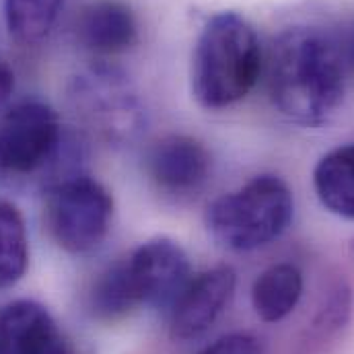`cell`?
<instances>
[{
  "instance_id": "cell-1",
  "label": "cell",
  "mask_w": 354,
  "mask_h": 354,
  "mask_svg": "<svg viewBox=\"0 0 354 354\" xmlns=\"http://www.w3.org/2000/svg\"><path fill=\"white\" fill-rule=\"evenodd\" d=\"M274 107L303 126L328 122L344 101L346 73L338 44L315 27L282 31L268 54Z\"/></svg>"
},
{
  "instance_id": "cell-2",
  "label": "cell",
  "mask_w": 354,
  "mask_h": 354,
  "mask_svg": "<svg viewBox=\"0 0 354 354\" xmlns=\"http://www.w3.org/2000/svg\"><path fill=\"white\" fill-rule=\"evenodd\" d=\"M262 73L254 27L237 12H218L198 35L192 56V95L206 109L241 101Z\"/></svg>"
},
{
  "instance_id": "cell-3",
  "label": "cell",
  "mask_w": 354,
  "mask_h": 354,
  "mask_svg": "<svg viewBox=\"0 0 354 354\" xmlns=\"http://www.w3.org/2000/svg\"><path fill=\"white\" fill-rule=\"evenodd\" d=\"M292 194L278 176H256L206 208L208 233L227 250L252 252L278 239L292 221Z\"/></svg>"
},
{
  "instance_id": "cell-4",
  "label": "cell",
  "mask_w": 354,
  "mask_h": 354,
  "mask_svg": "<svg viewBox=\"0 0 354 354\" xmlns=\"http://www.w3.org/2000/svg\"><path fill=\"white\" fill-rule=\"evenodd\" d=\"M113 198L97 179L68 176L54 181L46 196V225L68 254L97 250L109 233Z\"/></svg>"
},
{
  "instance_id": "cell-5",
  "label": "cell",
  "mask_w": 354,
  "mask_h": 354,
  "mask_svg": "<svg viewBox=\"0 0 354 354\" xmlns=\"http://www.w3.org/2000/svg\"><path fill=\"white\" fill-rule=\"evenodd\" d=\"M62 126L56 111L25 101L0 115V181L12 183L44 174L60 155Z\"/></svg>"
},
{
  "instance_id": "cell-6",
  "label": "cell",
  "mask_w": 354,
  "mask_h": 354,
  "mask_svg": "<svg viewBox=\"0 0 354 354\" xmlns=\"http://www.w3.org/2000/svg\"><path fill=\"white\" fill-rule=\"evenodd\" d=\"M79 118L109 145H130L147 124L145 107L130 81L113 68H95L71 93Z\"/></svg>"
},
{
  "instance_id": "cell-7",
  "label": "cell",
  "mask_w": 354,
  "mask_h": 354,
  "mask_svg": "<svg viewBox=\"0 0 354 354\" xmlns=\"http://www.w3.org/2000/svg\"><path fill=\"white\" fill-rule=\"evenodd\" d=\"M124 264L138 305L174 307L192 280L185 252L167 237L142 243Z\"/></svg>"
},
{
  "instance_id": "cell-8",
  "label": "cell",
  "mask_w": 354,
  "mask_h": 354,
  "mask_svg": "<svg viewBox=\"0 0 354 354\" xmlns=\"http://www.w3.org/2000/svg\"><path fill=\"white\" fill-rule=\"evenodd\" d=\"M235 282L237 276L229 266H216L192 278L171 307V338L187 342L204 336L227 309Z\"/></svg>"
},
{
  "instance_id": "cell-9",
  "label": "cell",
  "mask_w": 354,
  "mask_h": 354,
  "mask_svg": "<svg viewBox=\"0 0 354 354\" xmlns=\"http://www.w3.org/2000/svg\"><path fill=\"white\" fill-rule=\"evenodd\" d=\"M210 153L185 134H169L151 145L145 157L149 179L165 194L185 196L198 192L210 176Z\"/></svg>"
},
{
  "instance_id": "cell-10",
  "label": "cell",
  "mask_w": 354,
  "mask_h": 354,
  "mask_svg": "<svg viewBox=\"0 0 354 354\" xmlns=\"http://www.w3.org/2000/svg\"><path fill=\"white\" fill-rule=\"evenodd\" d=\"M0 354H75L50 311L35 301L0 309Z\"/></svg>"
},
{
  "instance_id": "cell-11",
  "label": "cell",
  "mask_w": 354,
  "mask_h": 354,
  "mask_svg": "<svg viewBox=\"0 0 354 354\" xmlns=\"http://www.w3.org/2000/svg\"><path fill=\"white\" fill-rule=\"evenodd\" d=\"M79 44L99 56L126 52L138 39V25L132 8L120 0H97L87 4L77 19Z\"/></svg>"
},
{
  "instance_id": "cell-12",
  "label": "cell",
  "mask_w": 354,
  "mask_h": 354,
  "mask_svg": "<svg viewBox=\"0 0 354 354\" xmlns=\"http://www.w3.org/2000/svg\"><path fill=\"white\" fill-rule=\"evenodd\" d=\"M313 187L330 212L354 221V145L338 147L319 159Z\"/></svg>"
},
{
  "instance_id": "cell-13",
  "label": "cell",
  "mask_w": 354,
  "mask_h": 354,
  "mask_svg": "<svg viewBox=\"0 0 354 354\" xmlns=\"http://www.w3.org/2000/svg\"><path fill=\"white\" fill-rule=\"evenodd\" d=\"M303 295V274L292 264H274L264 270L252 288V303L260 319L282 322L295 311Z\"/></svg>"
},
{
  "instance_id": "cell-14",
  "label": "cell",
  "mask_w": 354,
  "mask_h": 354,
  "mask_svg": "<svg viewBox=\"0 0 354 354\" xmlns=\"http://www.w3.org/2000/svg\"><path fill=\"white\" fill-rule=\"evenodd\" d=\"M29 262L27 231L21 212L0 200V290L17 284Z\"/></svg>"
},
{
  "instance_id": "cell-15",
  "label": "cell",
  "mask_w": 354,
  "mask_h": 354,
  "mask_svg": "<svg viewBox=\"0 0 354 354\" xmlns=\"http://www.w3.org/2000/svg\"><path fill=\"white\" fill-rule=\"evenodd\" d=\"M62 0H4L10 35L25 46L41 41L54 27Z\"/></svg>"
},
{
  "instance_id": "cell-16",
  "label": "cell",
  "mask_w": 354,
  "mask_h": 354,
  "mask_svg": "<svg viewBox=\"0 0 354 354\" xmlns=\"http://www.w3.org/2000/svg\"><path fill=\"white\" fill-rule=\"evenodd\" d=\"M138 307L124 260L109 266L88 292V309L99 319H118Z\"/></svg>"
},
{
  "instance_id": "cell-17",
  "label": "cell",
  "mask_w": 354,
  "mask_h": 354,
  "mask_svg": "<svg viewBox=\"0 0 354 354\" xmlns=\"http://www.w3.org/2000/svg\"><path fill=\"white\" fill-rule=\"evenodd\" d=\"M200 354H262L260 344L250 334H229L206 346Z\"/></svg>"
},
{
  "instance_id": "cell-18",
  "label": "cell",
  "mask_w": 354,
  "mask_h": 354,
  "mask_svg": "<svg viewBox=\"0 0 354 354\" xmlns=\"http://www.w3.org/2000/svg\"><path fill=\"white\" fill-rule=\"evenodd\" d=\"M12 88H15V75L6 64L0 62V107L8 101V97L12 95Z\"/></svg>"
}]
</instances>
